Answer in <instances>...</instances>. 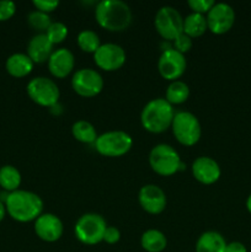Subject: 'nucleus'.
I'll return each instance as SVG.
<instances>
[{
    "instance_id": "c756f323",
    "label": "nucleus",
    "mask_w": 251,
    "mask_h": 252,
    "mask_svg": "<svg viewBox=\"0 0 251 252\" xmlns=\"http://www.w3.org/2000/svg\"><path fill=\"white\" fill-rule=\"evenodd\" d=\"M172 43H174V47H172V48L176 49L177 52H180V53L182 54L189 52V49L193 46V42H192L191 37H188L185 33H181L179 37H176V38L172 41Z\"/></svg>"
},
{
    "instance_id": "6ab92c4d",
    "label": "nucleus",
    "mask_w": 251,
    "mask_h": 252,
    "mask_svg": "<svg viewBox=\"0 0 251 252\" xmlns=\"http://www.w3.org/2000/svg\"><path fill=\"white\" fill-rule=\"evenodd\" d=\"M34 63L27 54L14 53L6 59L5 68L6 71L14 78H25L33 69Z\"/></svg>"
},
{
    "instance_id": "393cba45",
    "label": "nucleus",
    "mask_w": 251,
    "mask_h": 252,
    "mask_svg": "<svg viewBox=\"0 0 251 252\" xmlns=\"http://www.w3.org/2000/svg\"><path fill=\"white\" fill-rule=\"evenodd\" d=\"M189 96V88L186 83L181 80L171 81L170 85L166 89V95H165V100L170 103V105H181V103L186 102L187 98Z\"/></svg>"
},
{
    "instance_id": "5701e85b",
    "label": "nucleus",
    "mask_w": 251,
    "mask_h": 252,
    "mask_svg": "<svg viewBox=\"0 0 251 252\" xmlns=\"http://www.w3.org/2000/svg\"><path fill=\"white\" fill-rule=\"evenodd\" d=\"M21 185V174L12 165H4L0 167V187L7 193L17 191Z\"/></svg>"
},
{
    "instance_id": "f8f14e48",
    "label": "nucleus",
    "mask_w": 251,
    "mask_h": 252,
    "mask_svg": "<svg viewBox=\"0 0 251 252\" xmlns=\"http://www.w3.org/2000/svg\"><path fill=\"white\" fill-rule=\"evenodd\" d=\"M126 51L116 43H105L98 47L94 53V62L100 69L105 71H116L126 63Z\"/></svg>"
},
{
    "instance_id": "b1692460",
    "label": "nucleus",
    "mask_w": 251,
    "mask_h": 252,
    "mask_svg": "<svg viewBox=\"0 0 251 252\" xmlns=\"http://www.w3.org/2000/svg\"><path fill=\"white\" fill-rule=\"evenodd\" d=\"M71 134L78 142L84 144H95L98 137L95 127L88 121H76L71 126Z\"/></svg>"
},
{
    "instance_id": "423d86ee",
    "label": "nucleus",
    "mask_w": 251,
    "mask_h": 252,
    "mask_svg": "<svg viewBox=\"0 0 251 252\" xmlns=\"http://www.w3.org/2000/svg\"><path fill=\"white\" fill-rule=\"evenodd\" d=\"M94 145L96 152L102 157L120 158L132 149L133 139L123 130H110L98 135Z\"/></svg>"
},
{
    "instance_id": "39448f33",
    "label": "nucleus",
    "mask_w": 251,
    "mask_h": 252,
    "mask_svg": "<svg viewBox=\"0 0 251 252\" xmlns=\"http://www.w3.org/2000/svg\"><path fill=\"white\" fill-rule=\"evenodd\" d=\"M107 224L102 216L97 213H86L78 219L74 226L76 239L84 245H96L103 241Z\"/></svg>"
},
{
    "instance_id": "0eeeda50",
    "label": "nucleus",
    "mask_w": 251,
    "mask_h": 252,
    "mask_svg": "<svg viewBox=\"0 0 251 252\" xmlns=\"http://www.w3.org/2000/svg\"><path fill=\"white\" fill-rule=\"evenodd\" d=\"M181 161L179 153L169 144H157L150 150L149 165L160 176H172L179 172Z\"/></svg>"
},
{
    "instance_id": "c85d7f7f",
    "label": "nucleus",
    "mask_w": 251,
    "mask_h": 252,
    "mask_svg": "<svg viewBox=\"0 0 251 252\" xmlns=\"http://www.w3.org/2000/svg\"><path fill=\"white\" fill-rule=\"evenodd\" d=\"M214 4H216L214 0H189L188 1V6L192 10V12L202 15L208 14V11L214 6Z\"/></svg>"
},
{
    "instance_id": "f704fd0d",
    "label": "nucleus",
    "mask_w": 251,
    "mask_h": 252,
    "mask_svg": "<svg viewBox=\"0 0 251 252\" xmlns=\"http://www.w3.org/2000/svg\"><path fill=\"white\" fill-rule=\"evenodd\" d=\"M5 216H6V208H5V203L0 199V223L4 220Z\"/></svg>"
},
{
    "instance_id": "dca6fc26",
    "label": "nucleus",
    "mask_w": 251,
    "mask_h": 252,
    "mask_svg": "<svg viewBox=\"0 0 251 252\" xmlns=\"http://www.w3.org/2000/svg\"><path fill=\"white\" fill-rule=\"evenodd\" d=\"M192 175L202 185H213L220 179V166L209 157H199L192 164Z\"/></svg>"
},
{
    "instance_id": "ddd939ff",
    "label": "nucleus",
    "mask_w": 251,
    "mask_h": 252,
    "mask_svg": "<svg viewBox=\"0 0 251 252\" xmlns=\"http://www.w3.org/2000/svg\"><path fill=\"white\" fill-rule=\"evenodd\" d=\"M186 58L185 54L180 53L176 49H166L160 56L157 62V70L160 75L169 81H176L186 71Z\"/></svg>"
},
{
    "instance_id": "2eb2a0df",
    "label": "nucleus",
    "mask_w": 251,
    "mask_h": 252,
    "mask_svg": "<svg viewBox=\"0 0 251 252\" xmlns=\"http://www.w3.org/2000/svg\"><path fill=\"white\" fill-rule=\"evenodd\" d=\"M34 233L46 243H56L63 235L64 226L59 217L52 213H42L34 220Z\"/></svg>"
},
{
    "instance_id": "2f4dec72",
    "label": "nucleus",
    "mask_w": 251,
    "mask_h": 252,
    "mask_svg": "<svg viewBox=\"0 0 251 252\" xmlns=\"http://www.w3.org/2000/svg\"><path fill=\"white\" fill-rule=\"evenodd\" d=\"M32 4L38 11L44 12V14H49L59 6L58 0H33Z\"/></svg>"
},
{
    "instance_id": "cd10ccee",
    "label": "nucleus",
    "mask_w": 251,
    "mask_h": 252,
    "mask_svg": "<svg viewBox=\"0 0 251 252\" xmlns=\"http://www.w3.org/2000/svg\"><path fill=\"white\" fill-rule=\"evenodd\" d=\"M46 34L52 43L59 44L64 42V39L68 36V27H66L65 24L61 21L52 22V25L46 31Z\"/></svg>"
},
{
    "instance_id": "412c9836",
    "label": "nucleus",
    "mask_w": 251,
    "mask_h": 252,
    "mask_svg": "<svg viewBox=\"0 0 251 252\" xmlns=\"http://www.w3.org/2000/svg\"><path fill=\"white\" fill-rule=\"evenodd\" d=\"M140 245L147 252H161L166 249L167 239L164 233L157 229L144 231L140 238Z\"/></svg>"
},
{
    "instance_id": "7c9ffc66",
    "label": "nucleus",
    "mask_w": 251,
    "mask_h": 252,
    "mask_svg": "<svg viewBox=\"0 0 251 252\" xmlns=\"http://www.w3.org/2000/svg\"><path fill=\"white\" fill-rule=\"evenodd\" d=\"M16 12V4L11 0H0V21H7Z\"/></svg>"
},
{
    "instance_id": "1a4fd4ad",
    "label": "nucleus",
    "mask_w": 251,
    "mask_h": 252,
    "mask_svg": "<svg viewBox=\"0 0 251 252\" xmlns=\"http://www.w3.org/2000/svg\"><path fill=\"white\" fill-rule=\"evenodd\" d=\"M155 30L165 41H174L184 33V19L172 6H162L157 10L154 19Z\"/></svg>"
},
{
    "instance_id": "9b49d317",
    "label": "nucleus",
    "mask_w": 251,
    "mask_h": 252,
    "mask_svg": "<svg viewBox=\"0 0 251 252\" xmlns=\"http://www.w3.org/2000/svg\"><path fill=\"white\" fill-rule=\"evenodd\" d=\"M208 30L214 34H224L231 30L235 22V11L226 2H216L206 15Z\"/></svg>"
},
{
    "instance_id": "a211bd4d",
    "label": "nucleus",
    "mask_w": 251,
    "mask_h": 252,
    "mask_svg": "<svg viewBox=\"0 0 251 252\" xmlns=\"http://www.w3.org/2000/svg\"><path fill=\"white\" fill-rule=\"evenodd\" d=\"M53 46L46 33H37L27 44V56L34 64L46 63L53 53Z\"/></svg>"
},
{
    "instance_id": "bb28decb",
    "label": "nucleus",
    "mask_w": 251,
    "mask_h": 252,
    "mask_svg": "<svg viewBox=\"0 0 251 252\" xmlns=\"http://www.w3.org/2000/svg\"><path fill=\"white\" fill-rule=\"evenodd\" d=\"M27 24L34 31H38L39 33H46L48 27L52 25V20L48 14L34 10V11L30 12L29 16H27Z\"/></svg>"
},
{
    "instance_id": "20e7f679",
    "label": "nucleus",
    "mask_w": 251,
    "mask_h": 252,
    "mask_svg": "<svg viewBox=\"0 0 251 252\" xmlns=\"http://www.w3.org/2000/svg\"><path fill=\"white\" fill-rule=\"evenodd\" d=\"M171 129L177 142L185 147H192L201 139V123L193 113L187 111H180L175 113Z\"/></svg>"
},
{
    "instance_id": "9d476101",
    "label": "nucleus",
    "mask_w": 251,
    "mask_h": 252,
    "mask_svg": "<svg viewBox=\"0 0 251 252\" xmlns=\"http://www.w3.org/2000/svg\"><path fill=\"white\" fill-rule=\"evenodd\" d=\"M103 85L101 74L90 68L79 69L71 78V88L81 97H95L102 91Z\"/></svg>"
},
{
    "instance_id": "4468645a",
    "label": "nucleus",
    "mask_w": 251,
    "mask_h": 252,
    "mask_svg": "<svg viewBox=\"0 0 251 252\" xmlns=\"http://www.w3.org/2000/svg\"><path fill=\"white\" fill-rule=\"evenodd\" d=\"M138 201H139L140 207L144 212L152 214V216H157L162 213L166 208V194L157 185H145L140 189L139 194H138Z\"/></svg>"
},
{
    "instance_id": "c9c22d12",
    "label": "nucleus",
    "mask_w": 251,
    "mask_h": 252,
    "mask_svg": "<svg viewBox=\"0 0 251 252\" xmlns=\"http://www.w3.org/2000/svg\"><path fill=\"white\" fill-rule=\"evenodd\" d=\"M246 209H248L249 213L251 214V193L249 194L248 199H246Z\"/></svg>"
},
{
    "instance_id": "f03ea898",
    "label": "nucleus",
    "mask_w": 251,
    "mask_h": 252,
    "mask_svg": "<svg viewBox=\"0 0 251 252\" xmlns=\"http://www.w3.org/2000/svg\"><path fill=\"white\" fill-rule=\"evenodd\" d=\"M95 19L107 31L122 32L132 22V10L122 0H102L96 5Z\"/></svg>"
},
{
    "instance_id": "473e14b6",
    "label": "nucleus",
    "mask_w": 251,
    "mask_h": 252,
    "mask_svg": "<svg viewBox=\"0 0 251 252\" xmlns=\"http://www.w3.org/2000/svg\"><path fill=\"white\" fill-rule=\"evenodd\" d=\"M121 239V233L116 226H107L105 230V234H103V241L106 244H110V245H113V244H117Z\"/></svg>"
},
{
    "instance_id": "f3484780",
    "label": "nucleus",
    "mask_w": 251,
    "mask_h": 252,
    "mask_svg": "<svg viewBox=\"0 0 251 252\" xmlns=\"http://www.w3.org/2000/svg\"><path fill=\"white\" fill-rule=\"evenodd\" d=\"M75 58L70 49L58 48L53 51L48 59L49 73L57 79H64L73 71Z\"/></svg>"
},
{
    "instance_id": "72a5a7b5",
    "label": "nucleus",
    "mask_w": 251,
    "mask_h": 252,
    "mask_svg": "<svg viewBox=\"0 0 251 252\" xmlns=\"http://www.w3.org/2000/svg\"><path fill=\"white\" fill-rule=\"evenodd\" d=\"M225 252H248V249L243 243L239 241H233V243L226 244Z\"/></svg>"
},
{
    "instance_id": "6e6552de",
    "label": "nucleus",
    "mask_w": 251,
    "mask_h": 252,
    "mask_svg": "<svg viewBox=\"0 0 251 252\" xmlns=\"http://www.w3.org/2000/svg\"><path fill=\"white\" fill-rule=\"evenodd\" d=\"M29 97L42 107H49L58 103L61 91L58 85L52 79L46 76H36L31 79L26 86Z\"/></svg>"
},
{
    "instance_id": "f257e3e1",
    "label": "nucleus",
    "mask_w": 251,
    "mask_h": 252,
    "mask_svg": "<svg viewBox=\"0 0 251 252\" xmlns=\"http://www.w3.org/2000/svg\"><path fill=\"white\" fill-rule=\"evenodd\" d=\"M6 213L20 223L34 221L43 212V201L37 193L26 189L7 193L5 199Z\"/></svg>"
},
{
    "instance_id": "a878e982",
    "label": "nucleus",
    "mask_w": 251,
    "mask_h": 252,
    "mask_svg": "<svg viewBox=\"0 0 251 252\" xmlns=\"http://www.w3.org/2000/svg\"><path fill=\"white\" fill-rule=\"evenodd\" d=\"M76 43H78L79 48L85 53H95L101 46L100 37L93 30H83L79 32L78 37H76Z\"/></svg>"
},
{
    "instance_id": "aec40b11",
    "label": "nucleus",
    "mask_w": 251,
    "mask_h": 252,
    "mask_svg": "<svg viewBox=\"0 0 251 252\" xmlns=\"http://www.w3.org/2000/svg\"><path fill=\"white\" fill-rule=\"evenodd\" d=\"M226 241L218 231H206L196 243V252H225Z\"/></svg>"
},
{
    "instance_id": "4be33fe9",
    "label": "nucleus",
    "mask_w": 251,
    "mask_h": 252,
    "mask_svg": "<svg viewBox=\"0 0 251 252\" xmlns=\"http://www.w3.org/2000/svg\"><path fill=\"white\" fill-rule=\"evenodd\" d=\"M207 30H208V25H207L206 15L192 12L187 15L186 19L184 20V33L191 38L203 36Z\"/></svg>"
},
{
    "instance_id": "7ed1b4c3",
    "label": "nucleus",
    "mask_w": 251,
    "mask_h": 252,
    "mask_svg": "<svg viewBox=\"0 0 251 252\" xmlns=\"http://www.w3.org/2000/svg\"><path fill=\"white\" fill-rule=\"evenodd\" d=\"M174 116L175 111L172 105H170L165 98L157 97L150 100L143 107L140 113V123L145 130L159 134L171 128Z\"/></svg>"
}]
</instances>
